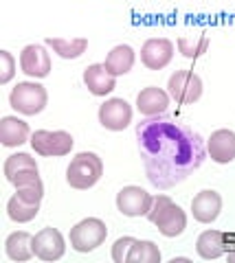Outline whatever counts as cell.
<instances>
[{"instance_id": "22", "label": "cell", "mask_w": 235, "mask_h": 263, "mask_svg": "<svg viewBox=\"0 0 235 263\" xmlns=\"http://www.w3.org/2000/svg\"><path fill=\"white\" fill-rule=\"evenodd\" d=\"M46 44L53 48L55 53L64 60H77L82 57L88 48V40L86 37H70V40H64V37H46Z\"/></svg>"}, {"instance_id": "3", "label": "cell", "mask_w": 235, "mask_h": 263, "mask_svg": "<svg viewBox=\"0 0 235 263\" xmlns=\"http://www.w3.org/2000/svg\"><path fill=\"white\" fill-rule=\"evenodd\" d=\"M103 176V162L93 152H82L70 160L66 169V182L77 189V191H86V189L95 186Z\"/></svg>"}, {"instance_id": "25", "label": "cell", "mask_w": 235, "mask_h": 263, "mask_svg": "<svg viewBox=\"0 0 235 263\" xmlns=\"http://www.w3.org/2000/svg\"><path fill=\"white\" fill-rule=\"evenodd\" d=\"M209 37L207 35H183L178 37V51H180L187 60H198L207 53Z\"/></svg>"}, {"instance_id": "1", "label": "cell", "mask_w": 235, "mask_h": 263, "mask_svg": "<svg viewBox=\"0 0 235 263\" xmlns=\"http://www.w3.org/2000/svg\"><path fill=\"white\" fill-rule=\"evenodd\" d=\"M136 141L148 180L163 191L185 182L207 158V147L198 132L163 114L141 121Z\"/></svg>"}, {"instance_id": "9", "label": "cell", "mask_w": 235, "mask_h": 263, "mask_svg": "<svg viewBox=\"0 0 235 263\" xmlns=\"http://www.w3.org/2000/svg\"><path fill=\"white\" fill-rule=\"evenodd\" d=\"M154 197L141 186H123L117 193V209L125 217H141L148 215L152 209Z\"/></svg>"}, {"instance_id": "23", "label": "cell", "mask_w": 235, "mask_h": 263, "mask_svg": "<svg viewBox=\"0 0 235 263\" xmlns=\"http://www.w3.org/2000/svg\"><path fill=\"white\" fill-rule=\"evenodd\" d=\"M38 213H40V204L24 202L15 193L9 197V202H7V215H9V219L15 221V224H27V221L38 217Z\"/></svg>"}, {"instance_id": "5", "label": "cell", "mask_w": 235, "mask_h": 263, "mask_svg": "<svg viewBox=\"0 0 235 263\" xmlns=\"http://www.w3.org/2000/svg\"><path fill=\"white\" fill-rule=\"evenodd\" d=\"M108 228L101 219L88 217L70 228V246L77 252H93L106 241Z\"/></svg>"}, {"instance_id": "12", "label": "cell", "mask_w": 235, "mask_h": 263, "mask_svg": "<svg viewBox=\"0 0 235 263\" xmlns=\"http://www.w3.org/2000/svg\"><path fill=\"white\" fill-rule=\"evenodd\" d=\"M174 57V44L167 37H150L141 48V62L148 70H163Z\"/></svg>"}, {"instance_id": "28", "label": "cell", "mask_w": 235, "mask_h": 263, "mask_svg": "<svg viewBox=\"0 0 235 263\" xmlns=\"http://www.w3.org/2000/svg\"><path fill=\"white\" fill-rule=\"evenodd\" d=\"M229 261H235V252H229Z\"/></svg>"}, {"instance_id": "16", "label": "cell", "mask_w": 235, "mask_h": 263, "mask_svg": "<svg viewBox=\"0 0 235 263\" xmlns=\"http://www.w3.org/2000/svg\"><path fill=\"white\" fill-rule=\"evenodd\" d=\"M167 108H169V92H165L163 88L148 86L136 95V110L143 117H158V114H165Z\"/></svg>"}, {"instance_id": "26", "label": "cell", "mask_w": 235, "mask_h": 263, "mask_svg": "<svg viewBox=\"0 0 235 263\" xmlns=\"http://www.w3.org/2000/svg\"><path fill=\"white\" fill-rule=\"evenodd\" d=\"M132 243H134V237H121V239L115 241V246H112V259H115V263H128V252L132 248Z\"/></svg>"}, {"instance_id": "14", "label": "cell", "mask_w": 235, "mask_h": 263, "mask_svg": "<svg viewBox=\"0 0 235 263\" xmlns=\"http://www.w3.org/2000/svg\"><path fill=\"white\" fill-rule=\"evenodd\" d=\"M222 211V197L213 189H205L200 191L196 197L191 200V213L193 219L200 221V224H211V221L218 219Z\"/></svg>"}, {"instance_id": "6", "label": "cell", "mask_w": 235, "mask_h": 263, "mask_svg": "<svg viewBox=\"0 0 235 263\" xmlns=\"http://www.w3.org/2000/svg\"><path fill=\"white\" fill-rule=\"evenodd\" d=\"M73 145V136L64 129H55V132H48V129H38L31 134V147L33 152L44 156V158H60V156H68Z\"/></svg>"}, {"instance_id": "13", "label": "cell", "mask_w": 235, "mask_h": 263, "mask_svg": "<svg viewBox=\"0 0 235 263\" xmlns=\"http://www.w3.org/2000/svg\"><path fill=\"white\" fill-rule=\"evenodd\" d=\"M20 68L24 75H29L33 79H44L51 72V55L46 53L44 46L29 44L20 53Z\"/></svg>"}, {"instance_id": "11", "label": "cell", "mask_w": 235, "mask_h": 263, "mask_svg": "<svg viewBox=\"0 0 235 263\" xmlns=\"http://www.w3.org/2000/svg\"><path fill=\"white\" fill-rule=\"evenodd\" d=\"M99 123L110 132H121L132 123V108L125 99H108L99 105Z\"/></svg>"}, {"instance_id": "20", "label": "cell", "mask_w": 235, "mask_h": 263, "mask_svg": "<svg viewBox=\"0 0 235 263\" xmlns=\"http://www.w3.org/2000/svg\"><path fill=\"white\" fill-rule=\"evenodd\" d=\"M134 60H136V55L132 51V46H128V44H119L115 46L112 51L108 53L106 57V68L112 72L115 77H121V75H125V72L132 70V66H134Z\"/></svg>"}, {"instance_id": "24", "label": "cell", "mask_w": 235, "mask_h": 263, "mask_svg": "<svg viewBox=\"0 0 235 263\" xmlns=\"http://www.w3.org/2000/svg\"><path fill=\"white\" fill-rule=\"evenodd\" d=\"M128 263H160V250L154 241L134 239L132 248L128 252Z\"/></svg>"}, {"instance_id": "8", "label": "cell", "mask_w": 235, "mask_h": 263, "mask_svg": "<svg viewBox=\"0 0 235 263\" xmlns=\"http://www.w3.org/2000/svg\"><path fill=\"white\" fill-rule=\"evenodd\" d=\"M5 178L15 186H29L33 182H40V174H38V164L31 158L29 154H11L5 160Z\"/></svg>"}, {"instance_id": "15", "label": "cell", "mask_w": 235, "mask_h": 263, "mask_svg": "<svg viewBox=\"0 0 235 263\" xmlns=\"http://www.w3.org/2000/svg\"><path fill=\"white\" fill-rule=\"evenodd\" d=\"M207 154L218 164H229L235 160V132L215 129L207 141Z\"/></svg>"}, {"instance_id": "4", "label": "cell", "mask_w": 235, "mask_h": 263, "mask_svg": "<svg viewBox=\"0 0 235 263\" xmlns=\"http://www.w3.org/2000/svg\"><path fill=\"white\" fill-rule=\"evenodd\" d=\"M46 88L42 84H35V81H20L9 95V105L24 117H35L46 108Z\"/></svg>"}, {"instance_id": "21", "label": "cell", "mask_w": 235, "mask_h": 263, "mask_svg": "<svg viewBox=\"0 0 235 263\" xmlns=\"http://www.w3.org/2000/svg\"><path fill=\"white\" fill-rule=\"evenodd\" d=\"M196 252L207 261L222 257L224 254V235L220 230H205L196 241Z\"/></svg>"}, {"instance_id": "10", "label": "cell", "mask_w": 235, "mask_h": 263, "mask_svg": "<svg viewBox=\"0 0 235 263\" xmlns=\"http://www.w3.org/2000/svg\"><path fill=\"white\" fill-rule=\"evenodd\" d=\"M33 252L42 261H58L66 252V241L58 228H42L33 237Z\"/></svg>"}, {"instance_id": "19", "label": "cell", "mask_w": 235, "mask_h": 263, "mask_svg": "<svg viewBox=\"0 0 235 263\" xmlns=\"http://www.w3.org/2000/svg\"><path fill=\"white\" fill-rule=\"evenodd\" d=\"M0 141L5 147H20L29 141V125L18 117H3L0 121Z\"/></svg>"}, {"instance_id": "7", "label": "cell", "mask_w": 235, "mask_h": 263, "mask_svg": "<svg viewBox=\"0 0 235 263\" xmlns=\"http://www.w3.org/2000/svg\"><path fill=\"white\" fill-rule=\"evenodd\" d=\"M169 97L180 105H191L202 97V79L191 70H176L167 81Z\"/></svg>"}, {"instance_id": "17", "label": "cell", "mask_w": 235, "mask_h": 263, "mask_svg": "<svg viewBox=\"0 0 235 263\" xmlns=\"http://www.w3.org/2000/svg\"><path fill=\"white\" fill-rule=\"evenodd\" d=\"M84 84L95 97H106L117 88V77L106 68V64H91L84 70Z\"/></svg>"}, {"instance_id": "2", "label": "cell", "mask_w": 235, "mask_h": 263, "mask_svg": "<svg viewBox=\"0 0 235 263\" xmlns=\"http://www.w3.org/2000/svg\"><path fill=\"white\" fill-rule=\"evenodd\" d=\"M148 219L158 228L163 237H178L187 228V215L169 195H156L148 213Z\"/></svg>"}, {"instance_id": "18", "label": "cell", "mask_w": 235, "mask_h": 263, "mask_svg": "<svg viewBox=\"0 0 235 263\" xmlns=\"http://www.w3.org/2000/svg\"><path fill=\"white\" fill-rule=\"evenodd\" d=\"M5 252H7V257H9L11 261H18V263L29 261L31 257H35L33 237H31L27 230H15V233H11L9 237H7Z\"/></svg>"}, {"instance_id": "27", "label": "cell", "mask_w": 235, "mask_h": 263, "mask_svg": "<svg viewBox=\"0 0 235 263\" xmlns=\"http://www.w3.org/2000/svg\"><path fill=\"white\" fill-rule=\"evenodd\" d=\"M0 62H3V68H0V84H9L13 72H15V60L11 57L9 51H0Z\"/></svg>"}]
</instances>
